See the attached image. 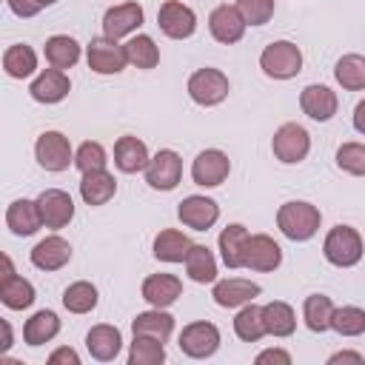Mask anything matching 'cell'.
<instances>
[{
  "mask_svg": "<svg viewBox=\"0 0 365 365\" xmlns=\"http://www.w3.org/2000/svg\"><path fill=\"white\" fill-rule=\"evenodd\" d=\"M319 220H322L319 208L311 205V202H302V200H291V202L279 205V211H277V225H279V231H282L288 240H294V242L311 240V237L319 231Z\"/></svg>",
  "mask_w": 365,
  "mask_h": 365,
  "instance_id": "6da1fadb",
  "label": "cell"
},
{
  "mask_svg": "<svg viewBox=\"0 0 365 365\" xmlns=\"http://www.w3.org/2000/svg\"><path fill=\"white\" fill-rule=\"evenodd\" d=\"M259 68L271 80H291L302 71V51L291 40H277L262 48L259 54Z\"/></svg>",
  "mask_w": 365,
  "mask_h": 365,
  "instance_id": "7a4b0ae2",
  "label": "cell"
},
{
  "mask_svg": "<svg viewBox=\"0 0 365 365\" xmlns=\"http://www.w3.org/2000/svg\"><path fill=\"white\" fill-rule=\"evenodd\" d=\"M322 254L331 265L336 268H351L362 259V237L356 228L351 225H334L328 234H325V242H322Z\"/></svg>",
  "mask_w": 365,
  "mask_h": 365,
  "instance_id": "3957f363",
  "label": "cell"
},
{
  "mask_svg": "<svg viewBox=\"0 0 365 365\" xmlns=\"http://www.w3.org/2000/svg\"><path fill=\"white\" fill-rule=\"evenodd\" d=\"M228 77L220 68H197L188 77V97L197 106H220L228 97Z\"/></svg>",
  "mask_w": 365,
  "mask_h": 365,
  "instance_id": "277c9868",
  "label": "cell"
},
{
  "mask_svg": "<svg viewBox=\"0 0 365 365\" xmlns=\"http://www.w3.org/2000/svg\"><path fill=\"white\" fill-rule=\"evenodd\" d=\"M271 151H274V157H277L279 163L294 165V163H299V160L308 157V151H311V137H308V131H305L299 123H285V125L277 128V134H274V140H271Z\"/></svg>",
  "mask_w": 365,
  "mask_h": 365,
  "instance_id": "5b68a950",
  "label": "cell"
},
{
  "mask_svg": "<svg viewBox=\"0 0 365 365\" xmlns=\"http://www.w3.org/2000/svg\"><path fill=\"white\" fill-rule=\"evenodd\" d=\"M34 157L46 171H66L74 163L71 143L60 131H43L34 143Z\"/></svg>",
  "mask_w": 365,
  "mask_h": 365,
  "instance_id": "8992f818",
  "label": "cell"
},
{
  "mask_svg": "<svg viewBox=\"0 0 365 365\" xmlns=\"http://www.w3.org/2000/svg\"><path fill=\"white\" fill-rule=\"evenodd\" d=\"M86 57H88V68L97 71V74H120L128 63L125 57V46H120L117 40L111 37H94L86 48Z\"/></svg>",
  "mask_w": 365,
  "mask_h": 365,
  "instance_id": "52a82bcc",
  "label": "cell"
},
{
  "mask_svg": "<svg viewBox=\"0 0 365 365\" xmlns=\"http://www.w3.org/2000/svg\"><path fill=\"white\" fill-rule=\"evenodd\" d=\"M180 177H182V160H180V154L171 151V148H160V151L148 160V165H145V182H148L151 188H157V191H171V188H177Z\"/></svg>",
  "mask_w": 365,
  "mask_h": 365,
  "instance_id": "ba28073f",
  "label": "cell"
},
{
  "mask_svg": "<svg viewBox=\"0 0 365 365\" xmlns=\"http://www.w3.org/2000/svg\"><path fill=\"white\" fill-rule=\"evenodd\" d=\"M180 351L191 359H205L220 348V328L214 322H191L180 334Z\"/></svg>",
  "mask_w": 365,
  "mask_h": 365,
  "instance_id": "9c48e42d",
  "label": "cell"
},
{
  "mask_svg": "<svg viewBox=\"0 0 365 365\" xmlns=\"http://www.w3.org/2000/svg\"><path fill=\"white\" fill-rule=\"evenodd\" d=\"M157 26H160V31H163L165 37H171V40H185V37H191L194 29H197V14H194L188 6L177 3V0H165V3L160 6V11H157Z\"/></svg>",
  "mask_w": 365,
  "mask_h": 365,
  "instance_id": "30bf717a",
  "label": "cell"
},
{
  "mask_svg": "<svg viewBox=\"0 0 365 365\" xmlns=\"http://www.w3.org/2000/svg\"><path fill=\"white\" fill-rule=\"evenodd\" d=\"M245 20L240 14L237 6H228V3H220L211 14H208V31L217 43L222 46H231V43H240L242 34H245Z\"/></svg>",
  "mask_w": 365,
  "mask_h": 365,
  "instance_id": "8fae6325",
  "label": "cell"
},
{
  "mask_svg": "<svg viewBox=\"0 0 365 365\" xmlns=\"http://www.w3.org/2000/svg\"><path fill=\"white\" fill-rule=\"evenodd\" d=\"M228 171H231V160H228V154H222L220 148H205V151H200L197 160L191 163V177H194V182L202 185V188H214V185L225 182Z\"/></svg>",
  "mask_w": 365,
  "mask_h": 365,
  "instance_id": "7c38bea8",
  "label": "cell"
},
{
  "mask_svg": "<svg viewBox=\"0 0 365 365\" xmlns=\"http://www.w3.org/2000/svg\"><path fill=\"white\" fill-rule=\"evenodd\" d=\"M37 208H40V217H43V225L46 228H66L74 217V202L71 197L63 191V188H46L40 197H37Z\"/></svg>",
  "mask_w": 365,
  "mask_h": 365,
  "instance_id": "4fadbf2b",
  "label": "cell"
},
{
  "mask_svg": "<svg viewBox=\"0 0 365 365\" xmlns=\"http://www.w3.org/2000/svg\"><path fill=\"white\" fill-rule=\"evenodd\" d=\"M177 217L182 225L194 228V231H208L217 220H220V205L211 200V197H200V194H191L180 202L177 208Z\"/></svg>",
  "mask_w": 365,
  "mask_h": 365,
  "instance_id": "5bb4252c",
  "label": "cell"
},
{
  "mask_svg": "<svg viewBox=\"0 0 365 365\" xmlns=\"http://www.w3.org/2000/svg\"><path fill=\"white\" fill-rule=\"evenodd\" d=\"M140 26H143V6L140 3H120L103 14V34L111 40H120Z\"/></svg>",
  "mask_w": 365,
  "mask_h": 365,
  "instance_id": "9a60e30c",
  "label": "cell"
},
{
  "mask_svg": "<svg viewBox=\"0 0 365 365\" xmlns=\"http://www.w3.org/2000/svg\"><path fill=\"white\" fill-rule=\"evenodd\" d=\"M299 106H302V111H305L311 120L325 123V120H331V117L336 114L339 100H336V94H334L328 86L311 83V86L302 88V94H299Z\"/></svg>",
  "mask_w": 365,
  "mask_h": 365,
  "instance_id": "2e32d148",
  "label": "cell"
},
{
  "mask_svg": "<svg viewBox=\"0 0 365 365\" xmlns=\"http://www.w3.org/2000/svg\"><path fill=\"white\" fill-rule=\"evenodd\" d=\"M68 259H71V245L60 234H51L31 248V265L40 271H60Z\"/></svg>",
  "mask_w": 365,
  "mask_h": 365,
  "instance_id": "e0dca14e",
  "label": "cell"
},
{
  "mask_svg": "<svg viewBox=\"0 0 365 365\" xmlns=\"http://www.w3.org/2000/svg\"><path fill=\"white\" fill-rule=\"evenodd\" d=\"M211 297L220 308H242L245 302H254V297H259V285L242 277H231V279H220Z\"/></svg>",
  "mask_w": 365,
  "mask_h": 365,
  "instance_id": "ac0fdd59",
  "label": "cell"
},
{
  "mask_svg": "<svg viewBox=\"0 0 365 365\" xmlns=\"http://www.w3.org/2000/svg\"><path fill=\"white\" fill-rule=\"evenodd\" d=\"M68 91H71V83H68L66 71H63V68H54V66L46 68V71H40V74L34 77V83L29 86V94H31L37 103H46V106L60 103Z\"/></svg>",
  "mask_w": 365,
  "mask_h": 365,
  "instance_id": "d6986e66",
  "label": "cell"
},
{
  "mask_svg": "<svg viewBox=\"0 0 365 365\" xmlns=\"http://www.w3.org/2000/svg\"><path fill=\"white\" fill-rule=\"evenodd\" d=\"M282 262V248L268 234H254L245 248V268L251 271H274Z\"/></svg>",
  "mask_w": 365,
  "mask_h": 365,
  "instance_id": "ffe728a7",
  "label": "cell"
},
{
  "mask_svg": "<svg viewBox=\"0 0 365 365\" xmlns=\"http://www.w3.org/2000/svg\"><path fill=\"white\" fill-rule=\"evenodd\" d=\"M143 299L154 308H168L182 294V282L174 274H151L143 279Z\"/></svg>",
  "mask_w": 365,
  "mask_h": 365,
  "instance_id": "44dd1931",
  "label": "cell"
},
{
  "mask_svg": "<svg viewBox=\"0 0 365 365\" xmlns=\"http://www.w3.org/2000/svg\"><path fill=\"white\" fill-rule=\"evenodd\" d=\"M248 228L240 222H231L220 231V257L225 268H245V248H248Z\"/></svg>",
  "mask_w": 365,
  "mask_h": 365,
  "instance_id": "7402d4cb",
  "label": "cell"
},
{
  "mask_svg": "<svg viewBox=\"0 0 365 365\" xmlns=\"http://www.w3.org/2000/svg\"><path fill=\"white\" fill-rule=\"evenodd\" d=\"M148 148L143 140L125 134L114 143V165L123 171V174H137V171H145L148 165Z\"/></svg>",
  "mask_w": 365,
  "mask_h": 365,
  "instance_id": "603a6c76",
  "label": "cell"
},
{
  "mask_svg": "<svg viewBox=\"0 0 365 365\" xmlns=\"http://www.w3.org/2000/svg\"><path fill=\"white\" fill-rule=\"evenodd\" d=\"M86 348L88 354L97 359V362H111L117 359L120 348H123V336L114 325H94L88 334H86Z\"/></svg>",
  "mask_w": 365,
  "mask_h": 365,
  "instance_id": "cb8c5ba5",
  "label": "cell"
},
{
  "mask_svg": "<svg viewBox=\"0 0 365 365\" xmlns=\"http://www.w3.org/2000/svg\"><path fill=\"white\" fill-rule=\"evenodd\" d=\"M114 191H117V180L106 168L86 171L80 180V197L86 205H106L114 197Z\"/></svg>",
  "mask_w": 365,
  "mask_h": 365,
  "instance_id": "d4e9b609",
  "label": "cell"
},
{
  "mask_svg": "<svg viewBox=\"0 0 365 365\" xmlns=\"http://www.w3.org/2000/svg\"><path fill=\"white\" fill-rule=\"evenodd\" d=\"M6 225H9L11 234H17V237H31V234L43 225L37 200H14V202L9 205V211H6Z\"/></svg>",
  "mask_w": 365,
  "mask_h": 365,
  "instance_id": "484cf974",
  "label": "cell"
},
{
  "mask_svg": "<svg viewBox=\"0 0 365 365\" xmlns=\"http://www.w3.org/2000/svg\"><path fill=\"white\" fill-rule=\"evenodd\" d=\"M191 240L177 231V228H163L157 237H154V257L163 259V262H185L188 251H191Z\"/></svg>",
  "mask_w": 365,
  "mask_h": 365,
  "instance_id": "4316f807",
  "label": "cell"
},
{
  "mask_svg": "<svg viewBox=\"0 0 365 365\" xmlns=\"http://www.w3.org/2000/svg\"><path fill=\"white\" fill-rule=\"evenodd\" d=\"M57 334H60V319H57L54 311H37V314H31V317L26 319V325H23V339H26V345H31V348L51 342Z\"/></svg>",
  "mask_w": 365,
  "mask_h": 365,
  "instance_id": "83f0119b",
  "label": "cell"
},
{
  "mask_svg": "<svg viewBox=\"0 0 365 365\" xmlns=\"http://www.w3.org/2000/svg\"><path fill=\"white\" fill-rule=\"evenodd\" d=\"M0 302L11 311H23L34 302V285L17 274L0 277Z\"/></svg>",
  "mask_w": 365,
  "mask_h": 365,
  "instance_id": "f1b7e54d",
  "label": "cell"
},
{
  "mask_svg": "<svg viewBox=\"0 0 365 365\" xmlns=\"http://www.w3.org/2000/svg\"><path fill=\"white\" fill-rule=\"evenodd\" d=\"M131 331L134 334H145V336H154V339H168L174 334V317L165 314L163 308H154V311H143L131 319Z\"/></svg>",
  "mask_w": 365,
  "mask_h": 365,
  "instance_id": "f546056e",
  "label": "cell"
},
{
  "mask_svg": "<svg viewBox=\"0 0 365 365\" xmlns=\"http://www.w3.org/2000/svg\"><path fill=\"white\" fill-rule=\"evenodd\" d=\"M262 319H265V331L271 336H291L294 328H297L294 308L282 299H274V302L262 305Z\"/></svg>",
  "mask_w": 365,
  "mask_h": 365,
  "instance_id": "4dcf8cb0",
  "label": "cell"
},
{
  "mask_svg": "<svg viewBox=\"0 0 365 365\" xmlns=\"http://www.w3.org/2000/svg\"><path fill=\"white\" fill-rule=\"evenodd\" d=\"M234 334L242 342H259L268 331H265V319H262V308L254 302H245L240 308V314L234 317Z\"/></svg>",
  "mask_w": 365,
  "mask_h": 365,
  "instance_id": "1f68e13d",
  "label": "cell"
},
{
  "mask_svg": "<svg viewBox=\"0 0 365 365\" xmlns=\"http://www.w3.org/2000/svg\"><path fill=\"white\" fill-rule=\"evenodd\" d=\"M46 51V60L54 66V68H71L77 60H80V43L68 34H54L46 40L43 46Z\"/></svg>",
  "mask_w": 365,
  "mask_h": 365,
  "instance_id": "d6a6232c",
  "label": "cell"
},
{
  "mask_svg": "<svg viewBox=\"0 0 365 365\" xmlns=\"http://www.w3.org/2000/svg\"><path fill=\"white\" fill-rule=\"evenodd\" d=\"M3 68L9 77L14 80H23V77H31L34 68H37V54L31 46L26 43H17V46H9L3 51Z\"/></svg>",
  "mask_w": 365,
  "mask_h": 365,
  "instance_id": "836d02e7",
  "label": "cell"
},
{
  "mask_svg": "<svg viewBox=\"0 0 365 365\" xmlns=\"http://www.w3.org/2000/svg\"><path fill=\"white\" fill-rule=\"evenodd\" d=\"M185 274L202 285L217 279V259L208 245H191V251L185 257Z\"/></svg>",
  "mask_w": 365,
  "mask_h": 365,
  "instance_id": "e575fe53",
  "label": "cell"
},
{
  "mask_svg": "<svg viewBox=\"0 0 365 365\" xmlns=\"http://www.w3.org/2000/svg\"><path fill=\"white\" fill-rule=\"evenodd\" d=\"M334 77L345 91H362L365 88V57L362 54H345L334 66Z\"/></svg>",
  "mask_w": 365,
  "mask_h": 365,
  "instance_id": "d590c367",
  "label": "cell"
},
{
  "mask_svg": "<svg viewBox=\"0 0 365 365\" xmlns=\"http://www.w3.org/2000/svg\"><path fill=\"white\" fill-rule=\"evenodd\" d=\"M302 317H305V325H308L314 334H322V331L331 328V319H334V302H331L325 294H311V297H305Z\"/></svg>",
  "mask_w": 365,
  "mask_h": 365,
  "instance_id": "8d00e7d4",
  "label": "cell"
},
{
  "mask_svg": "<svg viewBox=\"0 0 365 365\" xmlns=\"http://www.w3.org/2000/svg\"><path fill=\"white\" fill-rule=\"evenodd\" d=\"M163 362H165L163 339L134 334V342L128 348V365H163Z\"/></svg>",
  "mask_w": 365,
  "mask_h": 365,
  "instance_id": "74e56055",
  "label": "cell"
},
{
  "mask_svg": "<svg viewBox=\"0 0 365 365\" xmlns=\"http://www.w3.org/2000/svg\"><path fill=\"white\" fill-rule=\"evenodd\" d=\"M125 57L137 68H154L160 63V48L154 46V40L148 34H137L125 43Z\"/></svg>",
  "mask_w": 365,
  "mask_h": 365,
  "instance_id": "f35d334b",
  "label": "cell"
},
{
  "mask_svg": "<svg viewBox=\"0 0 365 365\" xmlns=\"http://www.w3.org/2000/svg\"><path fill=\"white\" fill-rule=\"evenodd\" d=\"M63 305L71 311V314H88L94 305H97V288L86 279L80 282H71L66 291H63Z\"/></svg>",
  "mask_w": 365,
  "mask_h": 365,
  "instance_id": "ab89813d",
  "label": "cell"
},
{
  "mask_svg": "<svg viewBox=\"0 0 365 365\" xmlns=\"http://www.w3.org/2000/svg\"><path fill=\"white\" fill-rule=\"evenodd\" d=\"M331 328H334L339 336H359V334H365V311L356 308V305L334 308Z\"/></svg>",
  "mask_w": 365,
  "mask_h": 365,
  "instance_id": "60d3db41",
  "label": "cell"
},
{
  "mask_svg": "<svg viewBox=\"0 0 365 365\" xmlns=\"http://www.w3.org/2000/svg\"><path fill=\"white\" fill-rule=\"evenodd\" d=\"M336 165L345 174L365 177V143H342L336 148Z\"/></svg>",
  "mask_w": 365,
  "mask_h": 365,
  "instance_id": "b9f144b4",
  "label": "cell"
},
{
  "mask_svg": "<svg viewBox=\"0 0 365 365\" xmlns=\"http://www.w3.org/2000/svg\"><path fill=\"white\" fill-rule=\"evenodd\" d=\"M106 148L94 140H86L77 151H74V165L86 174V171H97V168H106Z\"/></svg>",
  "mask_w": 365,
  "mask_h": 365,
  "instance_id": "7bdbcfd3",
  "label": "cell"
},
{
  "mask_svg": "<svg viewBox=\"0 0 365 365\" xmlns=\"http://www.w3.org/2000/svg\"><path fill=\"white\" fill-rule=\"evenodd\" d=\"M237 9L248 26H265L274 17V0H237Z\"/></svg>",
  "mask_w": 365,
  "mask_h": 365,
  "instance_id": "ee69618b",
  "label": "cell"
},
{
  "mask_svg": "<svg viewBox=\"0 0 365 365\" xmlns=\"http://www.w3.org/2000/svg\"><path fill=\"white\" fill-rule=\"evenodd\" d=\"M48 365H80V356H77V351L74 348H57V351H51L48 354Z\"/></svg>",
  "mask_w": 365,
  "mask_h": 365,
  "instance_id": "f6af8a7d",
  "label": "cell"
},
{
  "mask_svg": "<svg viewBox=\"0 0 365 365\" xmlns=\"http://www.w3.org/2000/svg\"><path fill=\"white\" fill-rule=\"evenodd\" d=\"M268 362H279V365H291V354L282 348H268L262 354H257V365H268Z\"/></svg>",
  "mask_w": 365,
  "mask_h": 365,
  "instance_id": "bcb514c9",
  "label": "cell"
},
{
  "mask_svg": "<svg viewBox=\"0 0 365 365\" xmlns=\"http://www.w3.org/2000/svg\"><path fill=\"white\" fill-rule=\"evenodd\" d=\"M9 3V9L17 14V17H34L43 6L37 3V0H6Z\"/></svg>",
  "mask_w": 365,
  "mask_h": 365,
  "instance_id": "7dc6e473",
  "label": "cell"
},
{
  "mask_svg": "<svg viewBox=\"0 0 365 365\" xmlns=\"http://www.w3.org/2000/svg\"><path fill=\"white\" fill-rule=\"evenodd\" d=\"M336 362H365V356L356 351H336L328 356V365H336Z\"/></svg>",
  "mask_w": 365,
  "mask_h": 365,
  "instance_id": "c3c4849f",
  "label": "cell"
},
{
  "mask_svg": "<svg viewBox=\"0 0 365 365\" xmlns=\"http://www.w3.org/2000/svg\"><path fill=\"white\" fill-rule=\"evenodd\" d=\"M354 128L365 137V100H359L356 108H354Z\"/></svg>",
  "mask_w": 365,
  "mask_h": 365,
  "instance_id": "681fc988",
  "label": "cell"
},
{
  "mask_svg": "<svg viewBox=\"0 0 365 365\" xmlns=\"http://www.w3.org/2000/svg\"><path fill=\"white\" fill-rule=\"evenodd\" d=\"M0 328H3V345H0V351L6 354V351L11 348V325H9V319H3Z\"/></svg>",
  "mask_w": 365,
  "mask_h": 365,
  "instance_id": "f907efd6",
  "label": "cell"
},
{
  "mask_svg": "<svg viewBox=\"0 0 365 365\" xmlns=\"http://www.w3.org/2000/svg\"><path fill=\"white\" fill-rule=\"evenodd\" d=\"M37 3H40V6L46 9V6H51V3H57V0H37Z\"/></svg>",
  "mask_w": 365,
  "mask_h": 365,
  "instance_id": "816d5d0a",
  "label": "cell"
}]
</instances>
